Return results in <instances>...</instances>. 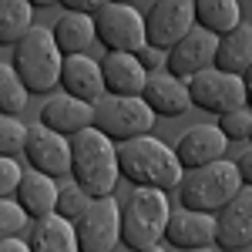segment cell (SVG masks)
Instances as JSON below:
<instances>
[{"label":"cell","instance_id":"cell-1","mask_svg":"<svg viewBox=\"0 0 252 252\" xmlns=\"http://www.w3.org/2000/svg\"><path fill=\"white\" fill-rule=\"evenodd\" d=\"M118 165L121 178H128L135 189H155V192H178L185 168L175 155L172 145L158 138H131L118 145Z\"/></svg>","mask_w":252,"mask_h":252},{"label":"cell","instance_id":"cell-2","mask_svg":"<svg viewBox=\"0 0 252 252\" xmlns=\"http://www.w3.org/2000/svg\"><path fill=\"white\" fill-rule=\"evenodd\" d=\"M71 155H74L71 178L91 198H111L115 195L121 165H118V145L111 138H104L97 128H88V131L71 138Z\"/></svg>","mask_w":252,"mask_h":252},{"label":"cell","instance_id":"cell-3","mask_svg":"<svg viewBox=\"0 0 252 252\" xmlns=\"http://www.w3.org/2000/svg\"><path fill=\"white\" fill-rule=\"evenodd\" d=\"M168 222H172L168 195L155 189H135L121 202V246L131 252L161 246Z\"/></svg>","mask_w":252,"mask_h":252},{"label":"cell","instance_id":"cell-4","mask_svg":"<svg viewBox=\"0 0 252 252\" xmlns=\"http://www.w3.org/2000/svg\"><path fill=\"white\" fill-rule=\"evenodd\" d=\"M239 192H242L239 168H235V161L222 158L215 165L185 172L182 185H178V202H182V209H192V212L219 215Z\"/></svg>","mask_w":252,"mask_h":252},{"label":"cell","instance_id":"cell-5","mask_svg":"<svg viewBox=\"0 0 252 252\" xmlns=\"http://www.w3.org/2000/svg\"><path fill=\"white\" fill-rule=\"evenodd\" d=\"M64 61L67 58L61 54L51 27H34L14 47V71L20 74V81L27 84L31 94H47V91L61 88Z\"/></svg>","mask_w":252,"mask_h":252},{"label":"cell","instance_id":"cell-6","mask_svg":"<svg viewBox=\"0 0 252 252\" xmlns=\"http://www.w3.org/2000/svg\"><path fill=\"white\" fill-rule=\"evenodd\" d=\"M94 31L108 54H141L148 47L145 17L131 3H101L94 14Z\"/></svg>","mask_w":252,"mask_h":252},{"label":"cell","instance_id":"cell-7","mask_svg":"<svg viewBox=\"0 0 252 252\" xmlns=\"http://www.w3.org/2000/svg\"><path fill=\"white\" fill-rule=\"evenodd\" d=\"M155 111L145 104V97H101L94 104V128L104 138H111L118 145L131 141V138H145L155 125Z\"/></svg>","mask_w":252,"mask_h":252},{"label":"cell","instance_id":"cell-8","mask_svg":"<svg viewBox=\"0 0 252 252\" xmlns=\"http://www.w3.org/2000/svg\"><path fill=\"white\" fill-rule=\"evenodd\" d=\"M189 97H192V108L222 118L229 111L246 108V81L212 67V71H202L189 81Z\"/></svg>","mask_w":252,"mask_h":252},{"label":"cell","instance_id":"cell-9","mask_svg":"<svg viewBox=\"0 0 252 252\" xmlns=\"http://www.w3.org/2000/svg\"><path fill=\"white\" fill-rule=\"evenodd\" d=\"M145 27H148V47L168 54L178 40H185L195 31V3L192 0L152 3V10L145 14Z\"/></svg>","mask_w":252,"mask_h":252},{"label":"cell","instance_id":"cell-10","mask_svg":"<svg viewBox=\"0 0 252 252\" xmlns=\"http://www.w3.org/2000/svg\"><path fill=\"white\" fill-rule=\"evenodd\" d=\"M81 252H115L121 246V205L111 198H94L78 225Z\"/></svg>","mask_w":252,"mask_h":252},{"label":"cell","instance_id":"cell-11","mask_svg":"<svg viewBox=\"0 0 252 252\" xmlns=\"http://www.w3.org/2000/svg\"><path fill=\"white\" fill-rule=\"evenodd\" d=\"M24 155H27V165L40 175H51V178L71 175V161H74V155H71V138L58 135V131H51L44 125H34L31 128Z\"/></svg>","mask_w":252,"mask_h":252},{"label":"cell","instance_id":"cell-12","mask_svg":"<svg viewBox=\"0 0 252 252\" xmlns=\"http://www.w3.org/2000/svg\"><path fill=\"white\" fill-rule=\"evenodd\" d=\"M215 58H219V37L209 34V31H198V27H195L189 37L178 40L172 51H168V64H165V71L189 84L195 74L212 71Z\"/></svg>","mask_w":252,"mask_h":252},{"label":"cell","instance_id":"cell-13","mask_svg":"<svg viewBox=\"0 0 252 252\" xmlns=\"http://www.w3.org/2000/svg\"><path fill=\"white\" fill-rule=\"evenodd\" d=\"M215 246L222 252H242L252 246V189L242 192L215 215Z\"/></svg>","mask_w":252,"mask_h":252},{"label":"cell","instance_id":"cell-14","mask_svg":"<svg viewBox=\"0 0 252 252\" xmlns=\"http://www.w3.org/2000/svg\"><path fill=\"white\" fill-rule=\"evenodd\" d=\"M225 148H229V138L219 131V125H192L189 131H182V138L175 141V155H178L185 172L222 161Z\"/></svg>","mask_w":252,"mask_h":252},{"label":"cell","instance_id":"cell-15","mask_svg":"<svg viewBox=\"0 0 252 252\" xmlns=\"http://www.w3.org/2000/svg\"><path fill=\"white\" fill-rule=\"evenodd\" d=\"M61 88L64 94L78 97L84 104H97L101 97H108V84H104V71L101 61L78 54V58L64 61V74H61Z\"/></svg>","mask_w":252,"mask_h":252},{"label":"cell","instance_id":"cell-16","mask_svg":"<svg viewBox=\"0 0 252 252\" xmlns=\"http://www.w3.org/2000/svg\"><path fill=\"white\" fill-rule=\"evenodd\" d=\"M40 125L64 138H74L88 128H94V104H84L71 94H58L40 108Z\"/></svg>","mask_w":252,"mask_h":252},{"label":"cell","instance_id":"cell-17","mask_svg":"<svg viewBox=\"0 0 252 252\" xmlns=\"http://www.w3.org/2000/svg\"><path fill=\"white\" fill-rule=\"evenodd\" d=\"M165 242L175 246V249H185V252L212 249L215 246V215L192 212V209H178V212H172Z\"/></svg>","mask_w":252,"mask_h":252},{"label":"cell","instance_id":"cell-18","mask_svg":"<svg viewBox=\"0 0 252 252\" xmlns=\"http://www.w3.org/2000/svg\"><path fill=\"white\" fill-rule=\"evenodd\" d=\"M145 104L161 118H182L189 108H192V97H189V84L178 81L168 71H155L148 74V84H145Z\"/></svg>","mask_w":252,"mask_h":252},{"label":"cell","instance_id":"cell-19","mask_svg":"<svg viewBox=\"0 0 252 252\" xmlns=\"http://www.w3.org/2000/svg\"><path fill=\"white\" fill-rule=\"evenodd\" d=\"M108 94L115 97H141L148 84V71L141 67L138 54H104L101 58Z\"/></svg>","mask_w":252,"mask_h":252},{"label":"cell","instance_id":"cell-20","mask_svg":"<svg viewBox=\"0 0 252 252\" xmlns=\"http://www.w3.org/2000/svg\"><path fill=\"white\" fill-rule=\"evenodd\" d=\"M58 178H51V175H40L34 172V168H27L24 172V182H20L17 189V198L20 205H24V212L31 215L34 222H40V219H51V215H58Z\"/></svg>","mask_w":252,"mask_h":252},{"label":"cell","instance_id":"cell-21","mask_svg":"<svg viewBox=\"0 0 252 252\" xmlns=\"http://www.w3.org/2000/svg\"><path fill=\"white\" fill-rule=\"evenodd\" d=\"M31 249L34 252H81L74 222H67V219H61V215H51V219L34 222Z\"/></svg>","mask_w":252,"mask_h":252},{"label":"cell","instance_id":"cell-22","mask_svg":"<svg viewBox=\"0 0 252 252\" xmlns=\"http://www.w3.org/2000/svg\"><path fill=\"white\" fill-rule=\"evenodd\" d=\"M215 67L225 74H235V78H246V71L252 67V24L242 20L229 37L219 40Z\"/></svg>","mask_w":252,"mask_h":252},{"label":"cell","instance_id":"cell-23","mask_svg":"<svg viewBox=\"0 0 252 252\" xmlns=\"http://www.w3.org/2000/svg\"><path fill=\"white\" fill-rule=\"evenodd\" d=\"M242 24V10L235 0H195V27L209 31L215 37H229Z\"/></svg>","mask_w":252,"mask_h":252},{"label":"cell","instance_id":"cell-24","mask_svg":"<svg viewBox=\"0 0 252 252\" xmlns=\"http://www.w3.org/2000/svg\"><path fill=\"white\" fill-rule=\"evenodd\" d=\"M51 31H54V40H58V47H61L64 58L88 54V47L97 40L94 17H81V14H64Z\"/></svg>","mask_w":252,"mask_h":252},{"label":"cell","instance_id":"cell-25","mask_svg":"<svg viewBox=\"0 0 252 252\" xmlns=\"http://www.w3.org/2000/svg\"><path fill=\"white\" fill-rule=\"evenodd\" d=\"M34 27H37L34 24V3H27V0H3L0 3V44L17 47Z\"/></svg>","mask_w":252,"mask_h":252},{"label":"cell","instance_id":"cell-26","mask_svg":"<svg viewBox=\"0 0 252 252\" xmlns=\"http://www.w3.org/2000/svg\"><path fill=\"white\" fill-rule=\"evenodd\" d=\"M27 94L31 91L14 71V64H0V111L7 118H17V111H24L27 104Z\"/></svg>","mask_w":252,"mask_h":252},{"label":"cell","instance_id":"cell-27","mask_svg":"<svg viewBox=\"0 0 252 252\" xmlns=\"http://www.w3.org/2000/svg\"><path fill=\"white\" fill-rule=\"evenodd\" d=\"M91 202L94 198L84 192L78 182H67V185H61V195H58V215L78 225L81 219H84V212L91 209Z\"/></svg>","mask_w":252,"mask_h":252},{"label":"cell","instance_id":"cell-28","mask_svg":"<svg viewBox=\"0 0 252 252\" xmlns=\"http://www.w3.org/2000/svg\"><path fill=\"white\" fill-rule=\"evenodd\" d=\"M27 135H31V128L24 121L0 115V158H17L27 148Z\"/></svg>","mask_w":252,"mask_h":252},{"label":"cell","instance_id":"cell-29","mask_svg":"<svg viewBox=\"0 0 252 252\" xmlns=\"http://www.w3.org/2000/svg\"><path fill=\"white\" fill-rule=\"evenodd\" d=\"M31 225V215L24 212L17 198H0V235L3 239H20V232Z\"/></svg>","mask_w":252,"mask_h":252},{"label":"cell","instance_id":"cell-30","mask_svg":"<svg viewBox=\"0 0 252 252\" xmlns=\"http://www.w3.org/2000/svg\"><path fill=\"white\" fill-rule=\"evenodd\" d=\"M219 131L229 141H252V111L249 108H239V111L222 115L219 118Z\"/></svg>","mask_w":252,"mask_h":252},{"label":"cell","instance_id":"cell-31","mask_svg":"<svg viewBox=\"0 0 252 252\" xmlns=\"http://www.w3.org/2000/svg\"><path fill=\"white\" fill-rule=\"evenodd\" d=\"M24 182V168L17 165V158H0V198H14Z\"/></svg>","mask_w":252,"mask_h":252},{"label":"cell","instance_id":"cell-32","mask_svg":"<svg viewBox=\"0 0 252 252\" xmlns=\"http://www.w3.org/2000/svg\"><path fill=\"white\" fill-rule=\"evenodd\" d=\"M138 61H141V67H145L148 74H155V71H165L168 54H165V51H158V47H145V51L138 54Z\"/></svg>","mask_w":252,"mask_h":252},{"label":"cell","instance_id":"cell-33","mask_svg":"<svg viewBox=\"0 0 252 252\" xmlns=\"http://www.w3.org/2000/svg\"><path fill=\"white\" fill-rule=\"evenodd\" d=\"M64 14H81V17H94L101 10V0H61Z\"/></svg>","mask_w":252,"mask_h":252},{"label":"cell","instance_id":"cell-34","mask_svg":"<svg viewBox=\"0 0 252 252\" xmlns=\"http://www.w3.org/2000/svg\"><path fill=\"white\" fill-rule=\"evenodd\" d=\"M235 168H239V178H242V185L252 189V148H246L242 155L235 158Z\"/></svg>","mask_w":252,"mask_h":252},{"label":"cell","instance_id":"cell-35","mask_svg":"<svg viewBox=\"0 0 252 252\" xmlns=\"http://www.w3.org/2000/svg\"><path fill=\"white\" fill-rule=\"evenodd\" d=\"M0 252H34V249H31V242H24V239H3V242H0Z\"/></svg>","mask_w":252,"mask_h":252},{"label":"cell","instance_id":"cell-36","mask_svg":"<svg viewBox=\"0 0 252 252\" xmlns=\"http://www.w3.org/2000/svg\"><path fill=\"white\" fill-rule=\"evenodd\" d=\"M242 81H246V108L252 111V67L246 71V78H242Z\"/></svg>","mask_w":252,"mask_h":252},{"label":"cell","instance_id":"cell-37","mask_svg":"<svg viewBox=\"0 0 252 252\" xmlns=\"http://www.w3.org/2000/svg\"><path fill=\"white\" fill-rule=\"evenodd\" d=\"M145 252H165V246H152V249H145Z\"/></svg>","mask_w":252,"mask_h":252},{"label":"cell","instance_id":"cell-38","mask_svg":"<svg viewBox=\"0 0 252 252\" xmlns=\"http://www.w3.org/2000/svg\"><path fill=\"white\" fill-rule=\"evenodd\" d=\"M195 252H219V249H195Z\"/></svg>","mask_w":252,"mask_h":252}]
</instances>
